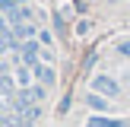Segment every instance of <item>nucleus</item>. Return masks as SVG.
Wrapping results in <instances>:
<instances>
[{"label":"nucleus","instance_id":"1","mask_svg":"<svg viewBox=\"0 0 130 127\" xmlns=\"http://www.w3.org/2000/svg\"><path fill=\"white\" fill-rule=\"evenodd\" d=\"M92 92H99V95H105V99H108V95H118L121 86L111 80V76H99V80H92Z\"/></svg>","mask_w":130,"mask_h":127},{"label":"nucleus","instance_id":"2","mask_svg":"<svg viewBox=\"0 0 130 127\" xmlns=\"http://www.w3.org/2000/svg\"><path fill=\"white\" fill-rule=\"evenodd\" d=\"M89 108H92L95 114H105V111H111L108 99H105V95H99V92H89Z\"/></svg>","mask_w":130,"mask_h":127},{"label":"nucleus","instance_id":"3","mask_svg":"<svg viewBox=\"0 0 130 127\" xmlns=\"http://www.w3.org/2000/svg\"><path fill=\"white\" fill-rule=\"evenodd\" d=\"M89 127H130V124H124V121H111V118H105V114H95V118H89Z\"/></svg>","mask_w":130,"mask_h":127},{"label":"nucleus","instance_id":"4","mask_svg":"<svg viewBox=\"0 0 130 127\" xmlns=\"http://www.w3.org/2000/svg\"><path fill=\"white\" fill-rule=\"evenodd\" d=\"M35 76H38V80H44V83H51V80H54V70H51V67H41V64H35Z\"/></svg>","mask_w":130,"mask_h":127},{"label":"nucleus","instance_id":"5","mask_svg":"<svg viewBox=\"0 0 130 127\" xmlns=\"http://www.w3.org/2000/svg\"><path fill=\"white\" fill-rule=\"evenodd\" d=\"M118 54L130 57V38H124V41H118Z\"/></svg>","mask_w":130,"mask_h":127}]
</instances>
